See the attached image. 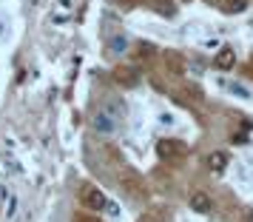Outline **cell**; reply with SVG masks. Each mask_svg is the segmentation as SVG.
Instances as JSON below:
<instances>
[{
	"instance_id": "6da1fadb",
	"label": "cell",
	"mask_w": 253,
	"mask_h": 222,
	"mask_svg": "<svg viewBox=\"0 0 253 222\" xmlns=\"http://www.w3.org/2000/svg\"><path fill=\"white\" fill-rule=\"evenodd\" d=\"M120 185L126 188L128 194H134V197H142L145 194V188H142V179H139L131 168H123L120 171Z\"/></svg>"
},
{
	"instance_id": "7a4b0ae2",
	"label": "cell",
	"mask_w": 253,
	"mask_h": 222,
	"mask_svg": "<svg viewBox=\"0 0 253 222\" xmlns=\"http://www.w3.org/2000/svg\"><path fill=\"white\" fill-rule=\"evenodd\" d=\"M83 205L91 211H103L108 205V199H105L103 191H97V188H83Z\"/></svg>"
},
{
	"instance_id": "3957f363",
	"label": "cell",
	"mask_w": 253,
	"mask_h": 222,
	"mask_svg": "<svg viewBox=\"0 0 253 222\" xmlns=\"http://www.w3.org/2000/svg\"><path fill=\"white\" fill-rule=\"evenodd\" d=\"M213 63H216V69H233V63H236V51L233 48H228V46H222L216 51V57H213Z\"/></svg>"
},
{
	"instance_id": "277c9868",
	"label": "cell",
	"mask_w": 253,
	"mask_h": 222,
	"mask_svg": "<svg viewBox=\"0 0 253 222\" xmlns=\"http://www.w3.org/2000/svg\"><path fill=\"white\" fill-rule=\"evenodd\" d=\"M157 154H160L162 160H176L179 157V148H176L173 140H160L157 142Z\"/></svg>"
},
{
	"instance_id": "5b68a950",
	"label": "cell",
	"mask_w": 253,
	"mask_h": 222,
	"mask_svg": "<svg viewBox=\"0 0 253 222\" xmlns=\"http://www.w3.org/2000/svg\"><path fill=\"white\" fill-rule=\"evenodd\" d=\"M117 117H111V114H108V111H103V108H100V111H97V117H94V129L97 131H114V123Z\"/></svg>"
},
{
	"instance_id": "8992f818",
	"label": "cell",
	"mask_w": 253,
	"mask_h": 222,
	"mask_svg": "<svg viewBox=\"0 0 253 222\" xmlns=\"http://www.w3.org/2000/svg\"><path fill=\"white\" fill-rule=\"evenodd\" d=\"M208 165H211V171H225L228 168V154L225 151H211L208 154Z\"/></svg>"
},
{
	"instance_id": "52a82bcc",
	"label": "cell",
	"mask_w": 253,
	"mask_h": 222,
	"mask_svg": "<svg viewBox=\"0 0 253 222\" xmlns=\"http://www.w3.org/2000/svg\"><path fill=\"white\" fill-rule=\"evenodd\" d=\"M191 211H196V214H208V211H211V197L202 194V191H196L194 197H191Z\"/></svg>"
},
{
	"instance_id": "ba28073f",
	"label": "cell",
	"mask_w": 253,
	"mask_h": 222,
	"mask_svg": "<svg viewBox=\"0 0 253 222\" xmlns=\"http://www.w3.org/2000/svg\"><path fill=\"white\" fill-rule=\"evenodd\" d=\"M165 63H168V69H171L173 74H182V71H185L182 57H179V54H165Z\"/></svg>"
},
{
	"instance_id": "9c48e42d",
	"label": "cell",
	"mask_w": 253,
	"mask_h": 222,
	"mask_svg": "<svg viewBox=\"0 0 253 222\" xmlns=\"http://www.w3.org/2000/svg\"><path fill=\"white\" fill-rule=\"evenodd\" d=\"M117 83H123V86H137V77H134L131 69H123V71H117Z\"/></svg>"
},
{
	"instance_id": "30bf717a",
	"label": "cell",
	"mask_w": 253,
	"mask_h": 222,
	"mask_svg": "<svg viewBox=\"0 0 253 222\" xmlns=\"http://www.w3.org/2000/svg\"><path fill=\"white\" fill-rule=\"evenodd\" d=\"M245 9H248V0H230L228 6H225V12L228 14H242Z\"/></svg>"
},
{
	"instance_id": "8fae6325",
	"label": "cell",
	"mask_w": 253,
	"mask_h": 222,
	"mask_svg": "<svg viewBox=\"0 0 253 222\" xmlns=\"http://www.w3.org/2000/svg\"><path fill=\"white\" fill-rule=\"evenodd\" d=\"M126 46H128V40L123 35L120 37H114L111 43H108V48H111V54H120V51H126Z\"/></svg>"
},
{
	"instance_id": "7c38bea8",
	"label": "cell",
	"mask_w": 253,
	"mask_h": 222,
	"mask_svg": "<svg viewBox=\"0 0 253 222\" xmlns=\"http://www.w3.org/2000/svg\"><path fill=\"white\" fill-rule=\"evenodd\" d=\"M225 89H228V91H233V94H239V97H245V100L251 97V94H248V89H245V86H239V83H225Z\"/></svg>"
},
{
	"instance_id": "4fadbf2b",
	"label": "cell",
	"mask_w": 253,
	"mask_h": 222,
	"mask_svg": "<svg viewBox=\"0 0 253 222\" xmlns=\"http://www.w3.org/2000/svg\"><path fill=\"white\" fill-rule=\"evenodd\" d=\"M6 214H9V220L17 214V199H14V197H9V211H6Z\"/></svg>"
},
{
	"instance_id": "5bb4252c",
	"label": "cell",
	"mask_w": 253,
	"mask_h": 222,
	"mask_svg": "<svg viewBox=\"0 0 253 222\" xmlns=\"http://www.w3.org/2000/svg\"><path fill=\"white\" fill-rule=\"evenodd\" d=\"M162 126H173V114H162Z\"/></svg>"
},
{
	"instance_id": "9a60e30c",
	"label": "cell",
	"mask_w": 253,
	"mask_h": 222,
	"mask_svg": "<svg viewBox=\"0 0 253 222\" xmlns=\"http://www.w3.org/2000/svg\"><path fill=\"white\" fill-rule=\"evenodd\" d=\"M245 220H248V222H253V211H248V217H245Z\"/></svg>"
}]
</instances>
